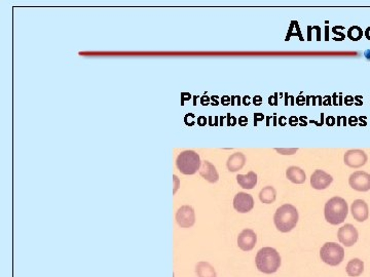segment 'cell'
Returning <instances> with one entry per match:
<instances>
[{
	"label": "cell",
	"mask_w": 370,
	"mask_h": 277,
	"mask_svg": "<svg viewBox=\"0 0 370 277\" xmlns=\"http://www.w3.org/2000/svg\"><path fill=\"white\" fill-rule=\"evenodd\" d=\"M257 269L265 274L277 272L281 266V257L273 247H262L258 250L255 258Z\"/></svg>",
	"instance_id": "6da1fadb"
},
{
	"label": "cell",
	"mask_w": 370,
	"mask_h": 277,
	"mask_svg": "<svg viewBox=\"0 0 370 277\" xmlns=\"http://www.w3.org/2000/svg\"><path fill=\"white\" fill-rule=\"evenodd\" d=\"M298 212L292 204H284L280 206L274 214L273 222L280 232L287 233L295 228L298 222Z\"/></svg>",
	"instance_id": "7a4b0ae2"
},
{
	"label": "cell",
	"mask_w": 370,
	"mask_h": 277,
	"mask_svg": "<svg viewBox=\"0 0 370 277\" xmlns=\"http://www.w3.org/2000/svg\"><path fill=\"white\" fill-rule=\"evenodd\" d=\"M349 213V206L345 199L335 196L325 204V219L331 225H338L345 222Z\"/></svg>",
	"instance_id": "3957f363"
},
{
	"label": "cell",
	"mask_w": 370,
	"mask_h": 277,
	"mask_svg": "<svg viewBox=\"0 0 370 277\" xmlns=\"http://www.w3.org/2000/svg\"><path fill=\"white\" fill-rule=\"evenodd\" d=\"M177 169L183 175H193L201 168V159L199 154L193 150L183 151L179 154L176 160Z\"/></svg>",
	"instance_id": "277c9868"
},
{
	"label": "cell",
	"mask_w": 370,
	"mask_h": 277,
	"mask_svg": "<svg viewBox=\"0 0 370 277\" xmlns=\"http://www.w3.org/2000/svg\"><path fill=\"white\" fill-rule=\"evenodd\" d=\"M321 260L329 266H338L345 258V249L335 242H326L320 250Z\"/></svg>",
	"instance_id": "5b68a950"
},
{
	"label": "cell",
	"mask_w": 370,
	"mask_h": 277,
	"mask_svg": "<svg viewBox=\"0 0 370 277\" xmlns=\"http://www.w3.org/2000/svg\"><path fill=\"white\" fill-rule=\"evenodd\" d=\"M350 186L360 192H366L370 190V175L365 171H356L349 179Z\"/></svg>",
	"instance_id": "8992f818"
},
{
	"label": "cell",
	"mask_w": 370,
	"mask_h": 277,
	"mask_svg": "<svg viewBox=\"0 0 370 277\" xmlns=\"http://www.w3.org/2000/svg\"><path fill=\"white\" fill-rule=\"evenodd\" d=\"M338 237L340 244L350 247L356 244L359 234L357 229L353 226L352 224H346L345 226H342L338 229Z\"/></svg>",
	"instance_id": "52a82bcc"
},
{
	"label": "cell",
	"mask_w": 370,
	"mask_h": 277,
	"mask_svg": "<svg viewBox=\"0 0 370 277\" xmlns=\"http://www.w3.org/2000/svg\"><path fill=\"white\" fill-rule=\"evenodd\" d=\"M176 221L180 227L191 228L195 222L194 211L192 206L183 205L180 207L176 214Z\"/></svg>",
	"instance_id": "ba28073f"
},
{
	"label": "cell",
	"mask_w": 370,
	"mask_h": 277,
	"mask_svg": "<svg viewBox=\"0 0 370 277\" xmlns=\"http://www.w3.org/2000/svg\"><path fill=\"white\" fill-rule=\"evenodd\" d=\"M367 159V154L360 149L349 150L345 154V163L353 169H358L365 166Z\"/></svg>",
	"instance_id": "9c48e42d"
},
{
	"label": "cell",
	"mask_w": 370,
	"mask_h": 277,
	"mask_svg": "<svg viewBox=\"0 0 370 277\" xmlns=\"http://www.w3.org/2000/svg\"><path fill=\"white\" fill-rule=\"evenodd\" d=\"M234 207L237 212L246 214L254 207V199L250 194L240 192L234 198Z\"/></svg>",
	"instance_id": "30bf717a"
},
{
	"label": "cell",
	"mask_w": 370,
	"mask_h": 277,
	"mask_svg": "<svg viewBox=\"0 0 370 277\" xmlns=\"http://www.w3.org/2000/svg\"><path fill=\"white\" fill-rule=\"evenodd\" d=\"M256 233L251 229L243 230L238 236V246L244 252H249V250L253 249L256 246Z\"/></svg>",
	"instance_id": "8fae6325"
},
{
	"label": "cell",
	"mask_w": 370,
	"mask_h": 277,
	"mask_svg": "<svg viewBox=\"0 0 370 277\" xmlns=\"http://www.w3.org/2000/svg\"><path fill=\"white\" fill-rule=\"evenodd\" d=\"M333 181V178L326 171L317 169L311 177V185L316 190H324L328 187Z\"/></svg>",
	"instance_id": "7c38bea8"
},
{
	"label": "cell",
	"mask_w": 370,
	"mask_h": 277,
	"mask_svg": "<svg viewBox=\"0 0 370 277\" xmlns=\"http://www.w3.org/2000/svg\"><path fill=\"white\" fill-rule=\"evenodd\" d=\"M352 215L354 219L358 222H364L368 219L369 215V210L367 203L362 200V199H357L354 202L352 203L351 206Z\"/></svg>",
	"instance_id": "4fadbf2b"
},
{
	"label": "cell",
	"mask_w": 370,
	"mask_h": 277,
	"mask_svg": "<svg viewBox=\"0 0 370 277\" xmlns=\"http://www.w3.org/2000/svg\"><path fill=\"white\" fill-rule=\"evenodd\" d=\"M200 175L209 183H216L219 179V175L213 164L210 161L205 160L200 168Z\"/></svg>",
	"instance_id": "5bb4252c"
},
{
	"label": "cell",
	"mask_w": 370,
	"mask_h": 277,
	"mask_svg": "<svg viewBox=\"0 0 370 277\" xmlns=\"http://www.w3.org/2000/svg\"><path fill=\"white\" fill-rule=\"evenodd\" d=\"M245 162H246V157L243 153L238 152V153L232 154L231 156H229L226 162L227 169L232 172L238 171L243 169V167L245 166Z\"/></svg>",
	"instance_id": "9a60e30c"
},
{
	"label": "cell",
	"mask_w": 370,
	"mask_h": 277,
	"mask_svg": "<svg viewBox=\"0 0 370 277\" xmlns=\"http://www.w3.org/2000/svg\"><path fill=\"white\" fill-rule=\"evenodd\" d=\"M286 177L294 184H304L306 178L305 170H303L298 167H290L286 170Z\"/></svg>",
	"instance_id": "2e32d148"
},
{
	"label": "cell",
	"mask_w": 370,
	"mask_h": 277,
	"mask_svg": "<svg viewBox=\"0 0 370 277\" xmlns=\"http://www.w3.org/2000/svg\"><path fill=\"white\" fill-rule=\"evenodd\" d=\"M239 185L244 189H253L257 184V175L254 171H249L247 175H238Z\"/></svg>",
	"instance_id": "e0dca14e"
},
{
	"label": "cell",
	"mask_w": 370,
	"mask_h": 277,
	"mask_svg": "<svg viewBox=\"0 0 370 277\" xmlns=\"http://www.w3.org/2000/svg\"><path fill=\"white\" fill-rule=\"evenodd\" d=\"M347 274L351 277H358L364 271V263L360 259H353L347 265Z\"/></svg>",
	"instance_id": "ac0fdd59"
},
{
	"label": "cell",
	"mask_w": 370,
	"mask_h": 277,
	"mask_svg": "<svg viewBox=\"0 0 370 277\" xmlns=\"http://www.w3.org/2000/svg\"><path fill=\"white\" fill-rule=\"evenodd\" d=\"M195 273L199 277H217L214 267L208 262H199L195 265Z\"/></svg>",
	"instance_id": "d6986e66"
},
{
	"label": "cell",
	"mask_w": 370,
	"mask_h": 277,
	"mask_svg": "<svg viewBox=\"0 0 370 277\" xmlns=\"http://www.w3.org/2000/svg\"><path fill=\"white\" fill-rule=\"evenodd\" d=\"M276 197H277V191H276V189L272 186L264 187L259 193L260 201L262 203H266V204L274 202V200H276Z\"/></svg>",
	"instance_id": "ffe728a7"
},
{
	"label": "cell",
	"mask_w": 370,
	"mask_h": 277,
	"mask_svg": "<svg viewBox=\"0 0 370 277\" xmlns=\"http://www.w3.org/2000/svg\"><path fill=\"white\" fill-rule=\"evenodd\" d=\"M292 36H298L300 38V40H304L303 38V35H301V32L299 30V26H298V23L296 21H292L291 22V25L289 27V30H288V33H287V36H286V41L290 40V38Z\"/></svg>",
	"instance_id": "44dd1931"
},
{
	"label": "cell",
	"mask_w": 370,
	"mask_h": 277,
	"mask_svg": "<svg viewBox=\"0 0 370 277\" xmlns=\"http://www.w3.org/2000/svg\"><path fill=\"white\" fill-rule=\"evenodd\" d=\"M363 36V31L359 26H353L348 30V37L352 41H358Z\"/></svg>",
	"instance_id": "7402d4cb"
},
{
	"label": "cell",
	"mask_w": 370,
	"mask_h": 277,
	"mask_svg": "<svg viewBox=\"0 0 370 277\" xmlns=\"http://www.w3.org/2000/svg\"><path fill=\"white\" fill-rule=\"evenodd\" d=\"M276 151L280 154H284V155H291V154H294L295 152L298 151L297 148H290V149H287V148H283V149H279L277 148Z\"/></svg>",
	"instance_id": "603a6c76"
},
{
	"label": "cell",
	"mask_w": 370,
	"mask_h": 277,
	"mask_svg": "<svg viewBox=\"0 0 370 277\" xmlns=\"http://www.w3.org/2000/svg\"><path fill=\"white\" fill-rule=\"evenodd\" d=\"M269 104L272 106H277L278 105V93L276 92L273 96H271L269 98Z\"/></svg>",
	"instance_id": "cb8c5ba5"
},
{
	"label": "cell",
	"mask_w": 370,
	"mask_h": 277,
	"mask_svg": "<svg viewBox=\"0 0 370 277\" xmlns=\"http://www.w3.org/2000/svg\"><path fill=\"white\" fill-rule=\"evenodd\" d=\"M265 118V116L262 113H254V125L256 126L258 121H262Z\"/></svg>",
	"instance_id": "d4e9b609"
},
{
	"label": "cell",
	"mask_w": 370,
	"mask_h": 277,
	"mask_svg": "<svg viewBox=\"0 0 370 277\" xmlns=\"http://www.w3.org/2000/svg\"><path fill=\"white\" fill-rule=\"evenodd\" d=\"M298 121H299V118L296 117V116H291L289 117L288 119V123L291 125V126H295L298 124Z\"/></svg>",
	"instance_id": "484cf974"
},
{
	"label": "cell",
	"mask_w": 370,
	"mask_h": 277,
	"mask_svg": "<svg viewBox=\"0 0 370 277\" xmlns=\"http://www.w3.org/2000/svg\"><path fill=\"white\" fill-rule=\"evenodd\" d=\"M325 123L328 126H333L335 123H337V119H335L333 116H328L326 118Z\"/></svg>",
	"instance_id": "4316f807"
},
{
	"label": "cell",
	"mask_w": 370,
	"mask_h": 277,
	"mask_svg": "<svg viewBox=\"0 0 370 277\" xmlns=\"http://www.w3.org/2000/svg\"><path fill=\"white\" fill-rule=\"evenodd\" d=\"M197 124H199L200 126H205L206 124H207V118H206L205 116H200L199 118H197Z\"/></svg>",
	"instance_id": "83f0119b"
},
{
	"label": "cell",
	"mask_w": 370,
	"mask_h": 277,
	"mask_svg": "<svg viewBox=\"0 0 370 277\" xmlns=\"http://www.w3.org/2000/svg\"><path fill=\"white\" fill-rule=\"evenodd\" d=\"M227 117H228V123H227L228 126H230V125H231V126H234V125L237 124V121H238V120H237V118H236L235 116H230V115L228 114Z\"/></svg>",
	"instance_id": "f1b7e54d"
},
{
	"label": "cell",
	"mask_w": 370,
	"mask_h": 277,
	"mask_svg": "<svg viewBox=\"0 0 370 277\" xmlns=\"http://www.w3.org/2000/svg\"><path fill=\"white\" fill-rule=\"evenodd\" d=\"M238 121H239V124L242 126H246L248 124V118L246 116H241Z\"/></svg>",
	"instance_id": "f546056e"
},
{
	"label": "cell",
	"mask_w": 370,
	"mask_h": 277,
	"mask_svg": "<svg viewBox=\"0 0 370 277\" xmlns=\"http://www.w3.org/2000/svg\"><path fill=\"white\" fill-rule=\"evenodd\" d=\"M349 124L352 126H356L358 124V118L356 116H351L349 118Z\"/></svg>",
	"instance_id": "4dcf8cb0"
},
{
	"label": "cell",
	"mask_w": 370,
	"mask_h": 277,
	"mask_svg": "<svg viewBox=\"0 0 370 277\" xmlns=\"http://www.w3.org/2000/svg\"><path fill=\"white\" fill-rule=\"evenodd\" d=\"M253 103L255 106H260L262 104V98L260 96H255L253 98Z\"/></svg>",
	"instance_id": "1f68e13d"
},
{
	"label": "cell",
	"mask_w": 370,
	"mask_h": 277,
	"mask_svg": "<svg viewBox=\"0 0 370 277\" xmlns=\"http://www.w3.org/2000/svg\"><path fill=\"white\" fill-rule=\"evenodd\" d=\"M209 103H210V98L209 97H207V96L201 97V104H202V105L207 106V105H209Z\"/></svg>",
	"instance_id": "d6a6232c"
},
{
	"label": "cell",
	"mask_w": 370,
	"mask_h": 277,
	"mask_svg": "<svg viewBox=\"0 0 370 277\" xmlns=\"http://www.w3.org/2000/svg\"><path fill=\"white\" fill-rule=\"evenodd\" d=\"M221 103H222V105L227 106V105H229V104L231 103V99L229 97H227V96H225V97H222Z\"/></svg>",
	"instance_id": "836d02e7"
},
{
	"label": "cell",
	"mask_w": 370,
	"mask_h": 277,
	"mask_svg": "<svg viewBox=\"0 0 370 277\" xmlns=\"http://www.w3.org/2000/svg\"><path fill=\"white\" fill-rule=\"evenodd\" d=\"M305 102H306V98L303 97V96H299L296 98V104L298 106H303L305 105Z\"/></svg>",
	"instance_id": "e575fe53"
},
{
	"label": "cell",
	"mask_w": 370,
	"mask_h": 277,
	"mask_svg": "<svg viewBox=\"0 0 370 277\" xmlns=\"http://www.w3.org/2000/svg\"><path fill=\"white\" fill-rule=\"evenodd\" d=\"M354 98H353V97H351V96H348V97H346V99H345V103H346V105H348V106H351V105H353V104H354Z\"/></svg>",
	"instance_id": "d590c367"
},
{
	"label": "cell",
	"mask_w": 370,
	"mask_h": 277,
	"mask_svg": "<svg viewBox=\"0 0 370 277\" xmlns=\"http://www.w3.org/2000/svg\"><path fill=\"white\" fill-rule=\"evenodd\" d=\"M236 102H237V105H240L241 103V98L238 97V96H234L231 98V105L235 106L236 105Z\"/></svg>",
	"instance_id": "8d00e7d4"
},
{
	"label": "cell",
	"mask_w": 370,
	"mask_h": 277,
	"mask_svg": "<svg viewBox=\"0 0 370 277\" xmlns=\"http://www.w3.org/2000/svg\"><path fill=\"white\" fill-rule=\"evenodd\" d=\"M323 105H324V106L331 105V97L326 96V97H325V100H324V102H323Z\"/></svg>",
	"instance_id": "74e56055"
},
{
	"label": "cell",
	"mask_w": 370,
	"mask_h": 277,
	"mask_svg": "<svg viewBox=\"0 0 370 277\" xmlns=\"http://www.w3.org/2000/svg\"><path fill=\"white\" fill-rule=\"evenodd\" d=\"M285 120H287V118L285 117V116H281L280 118H279V123H280V125H282V126H284V125H286V121Z\"/></svg>",
	"instance_id": "f35d334b"
},
{
	"label": "cell",
	"mask_w": 370,
	"mask_h": 277,
	"mask_svg": "<svg viewBox=\"0 0 370 277\" xmlns=\"http://www.w3.org/2000/svg\"><path fill=\"white\" fill-rule=\"evenodd\" d=\"M211 100L213 101V103H212L213 106H217L218 105V97L217 96H213L211 98Z\"/></svg>",
	"instance_id": "ab89813d"
},
{
	"label": "cell",
	"mask_w": 370,
	"mask_h": 277,
	"mask_svg": "<svg viewBox=\"0 0 370 277\" xmlns=\"http://www.w3.org/2000/svg\"><path fill=\"white\" fill-rule=\"evenodd\" d=\"M243 103H244V105H246V106L250 105V97H248V96L244 97V99H243Z\"/></svg>",
	"instance_id": "60d3db41"
},
{
	"label": "cell",
	"mask_w": 370,
	"mask_h": 277,
	"mask_svg": "<svg viewBox=\"0 0 370 277\" xmlns=\"http://www.w3.org/2000/svg\"><path fill=\"white\" fill-rule=\"evenodd\" d=\"M355 100L357 101V103H356V105H357V106H361V105H363V102L361 101V96H357Z\"/></svg>",
	"instance_id": "b9f144b4"
},
{
	"label": "cell",
	"mask_w": 370,
	"mask_h": 277,
	"mask_svg": "<svg viewBox=\"0 0 370 277\" xmlns=\"http://www.w3.org/2000/svg\"><path fill=\"white\" fill-rule=\"evenodd\" d=\"M266 118V120H268V123H266V125H270V123H269V121H270V119H271V116H268V117H265Z\"/></svg>",
	"instance_id": "7bdbcfd3"
},
{
	"label": "cell",
	"mask_w": 370,
	"mask_h": 277,
	"mask_svg": "<svg viewBox=\"0 0 370 277\" xmlns=\"http://www.w3.org/2000/svg\"><path fill=\"white\" fill-rule=\"evenodd\" d=\"M276 119H277V117H276V115H273V120H274V123H273V125H277V123H276Z\"/></svg>",
	"instance_id": "ee69618b"
}]
</instances>
